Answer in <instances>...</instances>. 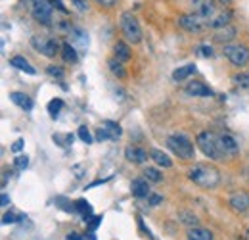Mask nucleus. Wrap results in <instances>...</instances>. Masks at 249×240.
Here are the masks:
<instances>
[{
    "label": "nucleus",
    "instance_id": "f257e3e1",
    "mask_svg": "<svg viewBox=\"0 0 249 240\" xmlns=\"http://www.w3.org/2000/svg\"><path fill=\"white\" fill-rule=\"evenodd\" d=\"M190 180H194L197 186L201 188H217L220 184V173L217 167L213 165H205V163H197L194 167H190L188 171Z\"/></svg>",
    "mask_w": 249,
    "mask_h": 240
},
{
    "label": "nucleus",
    "instance_id": "f03ea898",
    "mask_svg": "<svg viewBox=\"0 0 249 240\" xmlns=\"http://www.w3.org/2000/svg\"><path fill=\"white\" fill-rule=\"evenodd\" d=\"M196 144H197L199 150L203 152V156H207L213 161H218V160L224 158L222 152H220V146H218V135L213 133V131H201V133H197Z\"/></svg>",
    "mask_w": 249,
    "mask_h": 240
},
{
    "label": "nucleus",
    "instance_id": "7ed1b4c3",
    "mask_svg": "<svg viewBox=\"0 0 249 240\" xmlns=\"http://www.w3.org/2000/svg\"><path fill=\"white\" fill-rule=\"evenodd\" d=\"M167 146L173 154H177L180 160H192L194 158V144L184 135H171L167 139Z\"/></svg>",
    "mask_w": 249,
    "mask_h": 240
},
{
    "label": "nucleus",
    "instance_id": "20e7f679",
    "mask_svg": "<svg viewBox=\"0 0 249 240\" xmlns=\"http://www.w3.org/2000/svg\"><path fill=\"white\" fill-rule=\"evenodd\" d=\"M31 44L38 54H42V56H46V58H54V56L62 50L58 39H54V37H44V35H36V37H33Z\"/></svg>",
    "mask_w": 249,
    "mask_h": 240
},
{
    "label": "nucleus",
    "instance_id": "39448f33",
    "mask_svg": "<svg viewBox=\"0 0 249 240\" xmlns=\"http://www.w3.org/2000/svg\"><path fill=\"white\" fill-rule=\"evenodd\" d=\"M121 31H123L124 39L130 42V44H138L142 40V29H140V23L138 20L130 14V12H124L121 16Z\"/></svg>",
    "mask_w": 249,
    "mask_h": 240
},
{
    "label": "nucleus",
    "instance_id": "423d86ee",
    "mask_svg": "<svg viewBox=\"0 0 249 240\" xmlns=\"http://www.w3.org/2000/svg\"><path fill=\"white\" fill-rule=\"evenodd\" d=\"M33 18L42 25H52L54 21V6L50 0H35L31 6Z\"/></svg>",
    "mask_w": 249,
    "mask_h": 240
},
{
    "label": "nucleus",
    "instance_id": "0eeeda50",
    "mask_svg": "<svg viewBox=\"0 0 249 240\" xmlns=\"http://www.w3.org/2000/svg\"><path fill=\"white\" fill-rule=\"evenodd\" d=\"M224 56L236 67H244L249 63V50L244 44H224Z\"/></svg>",
    "mask_w": 249,
    "mask_h": 240
},
{
    "label": "nucleus",
    "instance_id": "6e6552de",
    "mask_svg": "<svg viewBox=\"0 0 249 240\" xmlns=\"http://www.w3.org/2000/svg\"><path fill=\"white\" fill-rule=\"evenodd\" d=\"M178 23H180V27H182L184 31L194 33V35L201 33L203 27L207 25V23H205V20H203V18H199L197 14H184V16H180Z\"/></svg>",
    "mask_w": 249,
    "mask_h": 240
},
{
    "label": "nucleus",
    "instance_id": "1a4fd4ad",
    "mask_svg": "<svg viewBox=\"0 0 249 240\" xmlns=\"http://www.w3.org/2000/svg\"><path fill=\"white\" fill-rule=\"evenodd\" d=\"M190 2L194 6V14H197L199 18H203L205 23L217 16V8H215L213 0H190Z\"/></svg>",
    "mask_w": 249,
    "mask_h": 240
},
{
    "label": "nucleus",
    "instance_id": "9d476101",
    "mask_svg": "<svg viewBox=\"0 0 249 240\" xmlns=\"http://www.w3.org/2000/svg\"><path fill=\"white\" fill-rule=\"evenodd\" d=\"M228 206L236 213H246L249 210V194L246 190H234L228 196Z\"/></svg>",
    "mask_w": 249,
    "mask_h": 240
},
{
    "label": "nucleus",
    "instance_id": "9b49d317",
    "mask_svg": "<svg viewBox=\"0 0 249 240\" xmlns=\"http://www.w3.org/2000/svg\"><path fill=\"white\" fill-rule=\"evenodd\" d=\"M218 146H220L222 156H228V158H232V156H236V154L240 152L238 140H236L232 135H226V133L218 135Z\"/></svg>",
    "mask_w": 249,
    "mask_h": 240
},
{
    "label": "nucleus",
    "instance_id": "f8f14e48",
    "mask_svg": "<svg viewBox=\"0 0 249 240\" xmlns=\"http://www.w3.org/2000/svg\"><path fill=\"white\" fill-rule=\"evenodd\" d=\"M150 180L146 177H138V179H132L130 182V192L134 198H148L152 192H150Z\"/></svg>",
    "mask_w": 249,
    "mask_h": 240
},
{
    "label": "nucleus",
    "instance_id": "ddd939ff",
    "mask_svg": "<svg viewBox=\"0 0 249 240\" xmlns=\"http://www.w3.org/2000/svg\"><path fill=\"white\" fill-rule=\"evenodd\" d=\"M186 92L190 96H201V98L213 96V90L209 89L205 83H201V81H190L186 85Z\"/></svg>",
    "mask_w": 249,
    "mask_h": 240
},
{
    "label": "nucleus",
    "instance_id": "4468645a",
    "mask_svg": "<svg viewBox=\"0 0 249 240\" xmlns=\"http://www.w3.org/2000/svg\"><path fill=\"white\" fill-rule=\"evenodd\" d=\"M10 100H12L18 108H21V110H25V112H31L33 108H35L33 98L27 96V94H23V92H10Z\"/></svg>",
    "mask_w": 249,
    "mask_h": 240
},
{
    "label": "nucleus",
    "instance_id": "2eb2a0df",
    "mask_svg": "<svg viewBox=\"0 0 249 240\" xmlns=\"http://www.w3.org/2000/svg\"><path fill=\"white\" fill-rule=\"evenodd\" d=\"M124 156L132 163H144L148 160V152L144 150V148H140V146H126L124 148Z\"/></svg>",
    "mask_w": 249,
    "mask_h": 240
},
{
    "label": "nucleus",
    "instance_id": "dca6fc26",
    "mask_svg": "<svg viewBox=\"0 0 249 240\" xmlns=\"http://www.w3.org/2000/svg\"><path fill=\"white\" fill-rule=\"evenodd\" d=\"M236 35H238V29H236V27L226 25V27H222V29H217V33H215V40L220 42V44H230V40H234Z\"/></svg>",
    "mask_w": 249,
    "mask_h": 240
},
{
    "label": "nucleus",
    "instance_id": "f3484780",
    "mask_svg": "<svg viewBox=\"0 0 249 240\" xmlns=\"http://www.w3.org/2000/svg\"><path fill=\"white\" fill-rule=\"evenodd\" d=\"M113 58H117L119 61L126 63V61L132 58V50L128 48V44H126V42L119 40V42H115V44H113Z\"/></svg>",
    "mask_w": 249,
    "mask_h": 240
},
{
    "label": "nucleus",
    "instance_id": "a211bd4d",
    "mask_svg": "<svg viewBox=\"0 0 249 240\" xmlns=\"http://www.w3.org/2000/svg\"><path fill=\"white\" fill-rule=\"evenodd\" d=\"M188 240H213V233L203 227H190L186 233Z\"/></svg>",
    "mask_w": 249,
    "mask_h": 240
},
{
    "label": "nucleus",
    "instance_id": "6ab92c4d",
    "mask_svg": "<svg viewBox=\"0 0 249 240\" xmlns=\"http://www.w3.org/2000/svg\"><path fill=\"white\" fill-rule=\"evenodd\" d=\"M10 65L16 67V69L25 71V73H29V75H35V73H36V69H35L31 63H29V60L23 58V56H12V58H10Z\"/></svg>",
    "mask_w": 249,
    "mask_h": 240
},
{
    "label": "nucleus",
    "instance_id": "aec40b11",
    "mask_svg": "<svg viewBox=\"0 0 249 240\" xmlns=\"http://www.w3.org/2000/svg\"><path fill=\"white\" fill-rule=\"evenodd\" d=\"M194 73H196V65H194V63H186V65H182V67H178V69L173 71V79H175L177 83H180V81L190 79Z\"/></svg>",
    "mask_w": 249,
    "mask_h": 240
},
{
    "label": "nucleus",
    "instance_id": "412c9836",
    "mask_svg": "<svg viewBox=\"0 0 249 240\" xmlns=\"http://www.w3.org/2000/svg\"><path fill=\"white\" fill-rule=\"evenodd\" d=\"M62 58L65 63H77L79 56H77V50H75V44L71 42H63L62 44Z\"/></svg>",
    "mask_w": 249,
    "mask_h": 240
},
{
    "label": "nucleus",
    "instance_id": "4be33fe9",
    "mask_svg": "<svg viewBox=\"0 0 249 240\" xmlns=\"http://www.w3.org/2000/svg\"><path fill=\"white\" fill-rule=\"evenodd\" d=\"M150 158L156 161L159 167H171L173 165V161H171V158L165 154V152L157 150V148H154V150H150Z\"/></svg>",
    "mask_w": 249,
    "mask_h": 240
},
{
    "label": "nucleus",
    "instance_id": "5701e85b",
    "mask_svg": "<svg viewBox=\"0 0 249 240\" xmlns=\"http://www.w3.org/2000/svg\"><path fill=\"white\" fill-rule=\"evenodd\" d=\"M228 23H230V16L228 14H217L213 20L207 21V27H211V29H222Z\"/></svg>",
    "mask_w": 249,
    "mask_h": 240
},
{
    "label": "nucleus",
    "instance_id": "b1692460",
    "mask_svg": "<svg viewBox=\"0 0 249 240\" xmlns=\"http://www.w3.org/2000/svg\"><path fill=\"white\" fill-rule=\"evenodd\" d=\"M107 67L111 69V73H113L115 77H119V79H124V77H126L124 63H123V61H119L117 58H111V60L107 61Z\"/></svg>",
    "mask_w": 249,
    "mask_h": 240
},
{
    "label": "nucleus",
    "instance_id": "393cba45",
    "mask_svg": "<svg viewBox=\"0 0 249 240\" xmlns=\"http://www.w3.org/2000/svg\"><path fill=\"white\" fill-rule=\"evenodd\" d=\"M75 211H79L85 221H89L90 217H94L92 208H90V204H89L87 200H75Z\"/></svg>",
    "mask_w": 249,
    "mask_h": 240
},
{
    "label": "nucleus",
    "instance_id": "a878e982",
    "mask_svg": "<svg viewBox=\"0 0 249 240\" xmlns=\"http://www.w3.org/2000/svg\"><path fill=\"white\" fill-rule=\"evenodd\" d=\"M63 106H65V104H63L62 98H52V100L48 102V114H50L52 120H56V118L62 114Z\"/></svg>",
    "mask_w": 249,
    "mask_h": 240
},
{
    "label": "nucleus",
    "instance_id": "bb28decb",
    "mask_svg": "<svg viewBox=\"0 0 249 240\" xmlns=\"http://www.w3.org/2000/svg\"><path fill=\"white\" fill-rule=\"evenodd\" d=\"M23 217H25L23 213H19V211H16V210H10V211H6V213L2 215V223H4V225L18 223V221H21Z\"/></svg>",
    "mask_w": 249,
    "mask_h": 240
},
{
    "label": "nucleus",
    "instance_id": "cd10ccee",
    "mask_svg": "<svg viewBox=\"0 0 249 240\" xmlns=\"http://www.w3.org/2000/svg\"><path fill=\"white\" fill-rule=\"evenodd\" d=\"M144 177L150 180V182H159V180L163 179V175H161V171L157 167H146L144 169Z\"/></svg>",
    "mask_w": 249,
    "mask_h": 240
},
{
    "label": "nucleus",
    "instance_id": "c85d7f7f",
    "mask_svg": "<svg viewBox=\"0 0 249 240\" xmlns=\"http://www.w3.org/2000/svg\"><path fill=\"white\" fill-rule=\"evenodd\" d=\"M178 215H180V221H182V223H186L188 227H197V225H199L197 217H196L194 213H190V211H180Z\"/></svg>",
    "mask_w": 249,
    "mask_h": 240
},
{
    "label": "nucleus",
    "instance_id": "c756f323",
    "mask_svg": "<svg viewBox=\"0 0 249 240\" xmlns=\"http://www.w3.org/2000/svg\"><path fill=\"white\" fill-rule=\"evenodd\" d=\"M111 135H113V139H117V137H121V133H123V129H121V125L119 123H115V121H104L102 123Z\"/></svg>",
    "mask_w": 249,
    "mask_h": 240
},
{
    "label": "nucleus",
    "instance_id": "7c9ffc66",
    "mask_svg": "<svg viewBox=\"0 0 249 240\" xmlns=\"http://www.w3.org/2000/svg\"><path fill=\"white\" fill-rule=\"evenodd\" d=\"M29 165V158L25 156V154H18L16 158H14V167L16 169H19V171H25V167Z\"/></svg>",
    "mask_w": 249,
    "mask_h": 240
},
{
    "label": "nucleus",
    "instance_id": "2f4dec72",
    "mask_svg": "<svg viewBox=\"0 0 249 240\" xmlns=\"http://www.w3.org/2000/svg\"><path fill=\"white\" fill-rule=\"evenodd\" d=\"M96 140H98V142H104V140H115V139H113V135L102 125V127L96 131Z\"/></svg>",
    "mask_w": 249,
    "mask_h": 240
},
{
    "label": "nucleus",
    "instance_id": "473e14b6",
    "mask_svg": "<svg viewBox=\"0 0 249 240\" xmlns=\"http://www.w3.org/2000/svg\"><path fill=\"white\" fill-rule=\"evenodd\" d=\"M232 79H234V83H236L238 87L249 89V73H238V75H234Z\"/></svg>",
    "mask_w": 249,
    "mask_h": 240
},
{
    "label": "nucleus",
    "instance_id": "72a5a7b5",
    "mask_svg": "<svg viewBox=\"0 0 249 240\" xmlns=\"http://www.w3.org/2000/svg\"><path fill=\"white\" fill-rule=\"evenodd\" d=\"M77 135H79V139L85 142V144H90V142H94L92 140V137H90V131L85 127V125H81L79 127V131H77Z\"/></svg>",
    "mask_w": 249,
    "mask_h": 240
},
{
    "label": "nucleus",
    "instance_id": "f704fd0d",
    "mask_svg": "<svg viewBox=\"0 0 249 240\" xmlns=\"http://www.w3.org/2000/svg\"><path fill=\"white\" fill-rule=\"evenodd\" d=\"M46 73L50 77H54V79H63V75H65V71H63L62 67H58V65H48Z\"/></svg>",
    "mask_w": 249,
    "mask_h": 240
},
{
    "label": "nucleus",
    "instance_id": "c9c22d12",
    "mask_svg": "<svg viewBox=\"0 0 249 240\" xmlns=\"http://www.w3.org/2000/svg\"><path fill=\"white\" fill-rule=\"evenodd\" d=\"M197 54H199V56H203V58H211V56H213V48H211V46H207V44H203V46H199V48H197Z\"/></svg>",
    "mask_w": 249,
    "mask_h": 240
},
{
    "label": "nucleus",
    "instance_id": "e433bc0d",
    "mask_svg": "<svg viewBox=\"0 0 249 240\" xmlns=\"http://www.w3.org/2000/svg\"><path fill=\"white\" fill-rule=\"evenodd\" d=\"M71 4L79 10V12H87L89 10V4H87V0H71Z\"/></svg>",
    "mask_w": 249,
    "mask_h": 240
},
{
    "label": "nucleus",
    "instance_id": "4c0bfd02",
    "mask_svg": "<svg viewBox=\"0 0 249 240\" xmlns=\"http://www.w3.org/2000/svg\"><path fill=\"white\" fill-rule=\"evenodd\" d=\"M87 223H89V229H90V231H96L98 225L102 223V215H94V219H89Z\"/></svg>",
    "mask_w": 249,
    "mask_h": 240
},
{
    "label": "nucleus",
    "instance_id": "58836bf2",
    "mask_svg": "<svg viewBox=\"0 0 249 240\" xmlns=\"http://www.w3.org/2000/svg\"><path fill=\"white\" fill-rule=\"evenodd\" d=\"M23 144H25V140H21V139H18L12 146H10V150L14 152V154H18V152H21V148H23Z\"/></svg>",
    "mask_w": 249,
    "mask_h": 240
},
{
    "label": "nucleus",
    "instance_id": "ea45409f",
    "mask_svg": "<svg viewBox=\"0 0 249 240\" xmlns=\"http://www.w3.org/2000/svg\"><path fill=\"white\" fill-rule=\"evenodd\" d=\"M148 200H150V206H159V204L163 202V198H161L159 194H150Z\"/></svg>",
    "mask_w": 249,
    "mask_h": 240
},
{
    "label": "nucleus",
    "instance_id": "a19ab883",
    "mask_svg": "<svg viewBox=\"0 0 249 240\" xmlns=\"http://www.w3.org/2000/svg\"><path fill=\"white\" fill-rule=\"evenodd\" d=\"M98 6H104V8H113L117 4V0H96Z\"/></svg>",
    "mask_w": 249,
    "mask_h": 240
},
{
    "label": "nucleus",
    "instance_id": "79ce46f5",
    "mask_svg": "<svg viewBox=\"0 0 249 240\" xmlns=\"http://www.w3.org/2000/svg\"><path fill=\"white\" fill-rule=\"evenodd\" d=\"M0 200H2V202H0V204H2V208H6V206H8V204H10V196H8V194H6V192H4V194H2V198H0Z\"/></svg>",
    "mask_w": 249,
    "mask_h": 240
},
{
    "label": "nucleus",
    "instance_id": "37998d69",
    "mask_svg": "<svg viewBox=\"0 0 249 240\" xmlns=\"http://www.w3.org/2000/svg\"><path fill=\"white\" fill-rule=\"evenodd\" d=\"M81 169H83V165H73V171H75V177H81V175H83V171H81Z\"/></svg>",
    "mask_w": 249,
    "mask_h": 240
},
{
    "label": "nucleus",
    "instance_id": "c03bdc74",
    "mask_svg": "<svg viewBox=\"0 0 249 240\" xmlns=\"http://www.w3.org/2000/svg\"><path fill=\"white\" fill-rule=\"evenodd\" d=\"M21 4H23V6H27V8H31L33 4H35V0H21Z\"/></svg>",
    "mask_w": 249,
    "mask_h": 240
},
{
    "label": "nucleus",
    "instance_id": "a18cd8bd",
    "mask_svg": "<svg viewBox=\"0 0 249 240\" xmlns=\"http://www.w3.org/2000/svg\"><path fill=\"white\" fill-rule=\"evenodd\" d=\"M65 240H85V239H81L79 235H69V237H67Z\"/></svg>",
    "mask_w": 249,
    "mask_h": 240
},
{
    "label": "nucleus",
    "instance_id": "49530a36",
    "mask_svg": "<svg viewBox=\"0 0 249 240\" xmlns=\"http://www.w3.org/2000/svg\"><path fill=\"white\" fill-rule=\"evenodd\" d=\"M248 175H249V165H248Z\"/></svg>",
    "mask_w": 249,
    "mask_h": 240
}]
</instances>
